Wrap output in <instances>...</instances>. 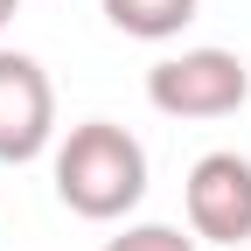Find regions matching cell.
Here are the masks:
<instances>
[{"label":"cell","mask_w":251,"mask_h":251,"mask_svg":"<svg viewBox=\"0 0 251 251\" xmlns=\"http://www.w3.org/2000/svg\"><path fill=\"white\" fill-rule=\"evenodd\" d=\"M56 147V84L28 49H0V161H42Z\"/></svg>","instance_id":"obj_4"},{"label":"cell","mask_w":251,"mask_h":251,"mask_svg":"<svg viewBox=\"0 0 251 251\" xmlns=\"http://www.w3.org/2000/svg\"><path fill=\"white\" fill-rule=\"evenodd\" d=\"M237 251H251V244H237Z\"/></svg>","instance_id":"obj_8"},{"label":"cell","mask_w":251,"mask_h":251,"mask_svg":"<svg viewBox=\"0 0 251 251\" xmlns=\"http://www.w3.org/2000/svg\"><path fill=\"white\" fill-rule=\"evenodd\" d=\"M251 98V63L237 49H181L147 70V105L161 119H230Z\"/></svg>","instance_id":"obj_2"},{"label":"cell","mask_w":251,"mask_h":251,"mask_svg":"<svg viewBox=\"0 0 251 251\" xmlns=\"http://www.w3.org/2000/svg\"><path fill=\"white\" fill-rule=\"evenodd\" d=\"M147 196V147L119 119H84L56 140V202L84 224H119Z\"/></svg>","instance_id":"obj_1"},{"label":"cell","mask_w":251,"mask_h":251,"mask_svg":"<svg viewBox=\"0 0 251 251\" xmlns=\"http://www.w3.org/2000/svg\"><path fill=\"white\" fill-rule=\"evenodd\" d=\"M14 7H21V0H0V28H7V21H14Z\"/></svg>","instance_id":"obj_7"},{"label":"cell","mask_w":251,"mask_h":251,"mask_svg":"<svg viewBox=\"0 0 251 251\" xmlns=\"http://www.w3.org/2000/svg\"><path fill=\"white\" fill-rule=\"evenodd\" d=\"M105 21L119 28V35H133V42H175L188 21H196L202 0H98Z\"/></svg>","instance_id":"obj_5"},{"label":"cell","mask_w":251,"mask_h":251,"mask_svg":"<svg viewBox=\"0 0 251 251\" xmlns=\"http://www.w3.org/2000/svg\"><path fill=\"white\" fill-rule=\"evenodd\" d=\"M105 251H196V230H175V224H126L119 237H105Z\"/></svg>","instance_id":"obj_6"},{"label":"cell","mask_w":251,"mask_h":251,"mask_svg":"<svg viewBox=\"0 0 251 251\" xmlns=\"http://www.w3.org/2000/svg\"><path fill=\"white\" fill-rule=\"evenodd\" d=\"M181 202H188L196 244H224V251L251 244V153H237V147L202 153L181 181Z\"/></svg>","instance_id":"obj_3"}]
</instances>
